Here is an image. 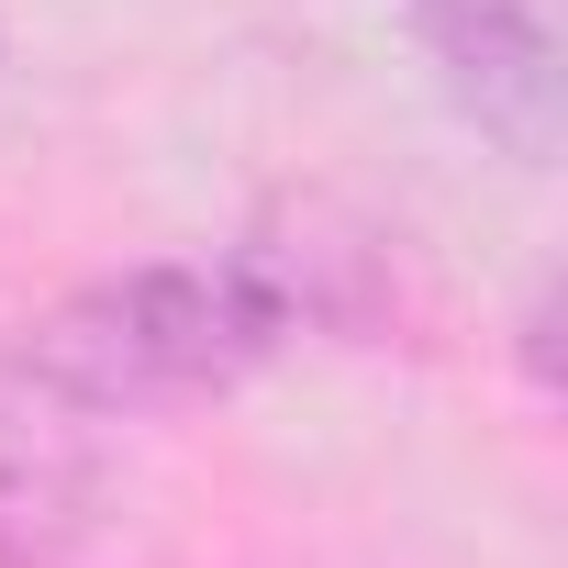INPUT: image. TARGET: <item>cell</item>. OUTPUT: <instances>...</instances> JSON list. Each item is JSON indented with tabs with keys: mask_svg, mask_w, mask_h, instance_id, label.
<instances>
[{
	"mask_svg": "<svg viewBox=\"0 0 568 568\" xmlns=\"http://www.w3.org/2000/svg\"><path fill=\"white\" fill-rule=\"evenodd\" d=\"M267 346H291V302H278L267 256L234 245V256H156V267L90 278L12 357L79 413H168V402L234 390Z\"/></svg>",
	"mask_w": 568,
	"mask_h": 568,
	"instance_id": "obj_1",
	"label": "cell"
},
{
	"mask_svg": "<svg viewBox=\"0 0 568 568\" xmlns=\"http://www.w3.org/2000/svg\"><path fill=\"white\" fill-rule=\"evenodd\" d=\"M424 57H435L446 101L513 168H557V134H568V34H557V0H424Z\"/></svg>",
	"mask_w": 568,
	"mask_h": 568,
	"instance_id": "obj_2",
	"label": "cell"
},
{
	"mask_svg": "<svg viewBox=\"0 0 568 568\" xmlns=\"http://www.w3.org/2000/svg\"><path fill=\"white\" fill-rule=\"evenodd\" d=\"M90 424L23 357H0V568H45L90 501Z\"/></svg>",
	"mask_w": 568,
	"mask_h": 568,
	"instance_id": "obj_3",
	"label": "cell"
}]
</instances>
